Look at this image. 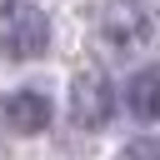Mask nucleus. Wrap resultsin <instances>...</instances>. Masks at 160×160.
Wrapping results in <instances>:
<instances>
[{
  "label": "nucleus",
  "mask_w": 160,
  "mask_h": 160,
  "mask_svg": "<svg viewBox=\"0 0 160 160\" xmlns=\"http://www.w3.org/2000/svg\"><path fill=\"white\" fill-rule=\"evenodd\" d=\"M95 35H100V50H105V55L125 60V55H135V50L150 45L155 20H150V10H145L140 0H110V5L100 10V20H95Z\"/></svg>",
  "instance_id": "nucleus-1"
},
{
  "label": "nucleus",
  "mask_w": 160,
  "mask_h": 160,
  "mask_svg": "<svg viewBox=\"0 0 160 160\" xmlns=\"http://www.w3.org/2000/svg\"><path fill=\"white\" fill-rule=\"evenodd\" d=\"M50 45V15L30 0L0 5V55L5 60H40Z\"/></svg>",
  "instance_id": "nucleus-2"
},
{
  "label": "nucleus",
  "mask_w": 160,
  "mask_h": 160,
  "mask_svg": "<svg viewBox=\"0 0 160 160\" xmlns=\"http://www.w3.org/2000/svg\"><path fill=\"white\" fill-rule=\"evenodd\" d=\"M110 110H115V90L105 80V70H95V65L75 70V80H70V120L80 130H100V125H110Z\"/></svg>",
  "instance_id": "nucleus-3"
},
{
  "label": "nucleus",
  "mask_w": 160,
  "mask_h": 160,
  "mask_svg": "<svg viewBox=\"0 0 160 160\" xmlns=\"http://www.w3.org/2000/svg\"><path fill=\"white\" fill-rule=\"evenodd\" d=\"M50 115H55L50 95H40V90H10L0 100V125L15 130V135H40L50 125Z\"/></svg>",
  "instance_id": "nucleus-4"
},
{
  "label": "nucleus",
  "mask_w": 160,
  "mask_h": 160,
  "mask_svg": "<svg viewBox=\"0 0 160 160\" xmlns=\"http://www.w3.org/2000/svg\"><path fill=\"white\" fill-rule=\"evenodd\" d=\"M125 105L135 120H160V60L125 80Z\"/></svg>",
  "instance_id": "nucleus-5"
},
{
  "label": "nucleus",
  "mask_w": 160,
  "mask_h": 160,
  "mask_svg": "<svg viewBox=\"0 0 160 160\" xmlns=\"http://www.w3.org/2000/svg\"><path fill=\"white\" fill-rule=\"evenodd\" d=\"M120 160H160V135H135L120 150Z\"/></svg>",
  "instance_id": "nucleus-6"
}]
</instances>
